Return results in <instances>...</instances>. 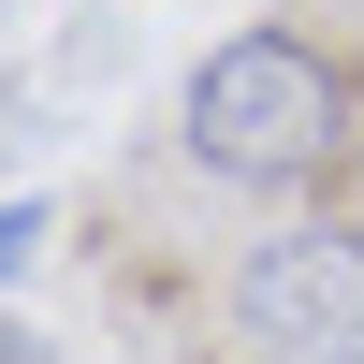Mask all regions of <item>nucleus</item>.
I'll return each mask as SVG.
<instances>
[{"mask_svg": "<svg viewBox=\"0 0 364 364\" xmlns=\"http://www.w3.org/2000/svg\"><path fill=\"white\" fill-rule=\"evenodd\" d=\"M175 132H190V161L219 175V190H321L364 146V73L321 29H233V44L190 58Z\"/></svg>", "mask_w": 364, "mask_h": 364, "instance_id": "nucleus-1", "label": "nucleus"}, {"mask_svg": "<svg viewBox=\"0 0 364 364\" xmlns=\"http://www.w3.org/2000/svg\"><path fill=\"white\" fill-rule=\"evenodd\" d=\"M233 336L262 364H364V219H306L233 262Z\"/></svg>", "mask_w": 364, "mask_h": 364, "instance_id": "nucleus-2", "label": "nucleus"}, {"mask_svg": "<svg viewBox=\"0 0 364 364\" xmlns=\"http://www.w3.org/2000/svg\"><path fill=\"white\" fill-rule=\"evenodd\" d=\"M29 248H44V204H0V277H15Z\"/></svg>", "mask_w": 364, "mask_h": 364, "instance_id": "nucleus-3", "label": "nucleus"}, {"mask_svg": "<svg viewBox=\"0 0 364 364\" xmlns=\"http://www.w3.org/2000/svg\"><path fill=\"white\" fill-rule=\"evenodd\" d=\"M0 364H44V350H29V336H0Z\"/></svg>", "mask_w": 364, "mask_h": 364, "instance_id": "nucleus-4", "label": "nucleus"}]
</instances>
